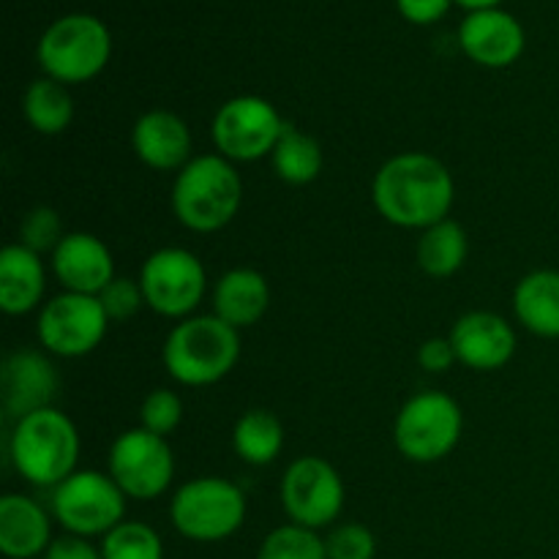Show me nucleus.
Masks as SVG:
<instances>
[{"label": "nucleus", "mask_w": 559, "mask_h": 559, "mask_svg": "<svg viewBox=\"0 0 559 559\" xmlns=\"http://www.w3.org/2000/svg\"><path fill=\"white\" fill-rule=\"evenodd\" d=\"M162 360L167 374L180 385H216L238 366L240 331L216 314L186 317L169 331Z\"/></svg>", "instance_id": "nucleus-2"}, {"label": "nucleus", "mask_w": 559, "mask_h": 559, "mask_svg": "<svg viewBox=\"0 0 559 559\" xmlns=\"http://www.w3.org/2000/svg\"><path fill=\"white\" fill-rule=\"evenodd\" d=\"M22 112L33 131L44 136H58L74 120V98L63 82L52 80V76H38L27 85Z\"/></svg>", "instance_id": "nucleus-23"}, {"label": "nucleus", "mask_w": 559, "mask_h": 559, "mask_svg": "<svg viewBox=\"0 0 559 559\" xmlns=\"http://www.w3.org/2000/svg\"><path fill=\"white\" fill-rule=\"evenodd\" d=\"M371 200L388 224L424 233L445 222L456 200V183L440 158L399 153L377 169Z\"/></svg>", "instance_id": "nucleus-1"}, {"label": "nucleus", "mask_w": 559, "mask_h": 559, "mask_svg": "<svg viewBox=\"0 0 559 559\" xmlns=\"http://www.w3.org/2000/svg\"><path fill=\"white\" fill-rule=\"evenodd\" d=\"M519 325L540 338H559V271H533L513 289Z\"/></svg>", "instance_id": "nucleus-22"}, {"label": "nucleus", "mask_w": 559, "mask_h": 559, "mask_svg": "<svg viewBox=\"0 0 559 559\" xmlns=\"http://www.w3.org/2000/svg\"><path fill=\"white\" fill-rule=\"evenodd\" d=\"M140 420L142 429L153 431L158 437H169L183 420V402L175 391H167V388H156L145 396L140 407Z\"/></svg>", "instance_id": "nucleus-30"}, {"label": "nucleus", "mask_w": 559, "mask_h": 559, "mask_svg": "<svg viewBox=\"0 0 559 559\" xmlns=\"http://www.w3.org/2000/svg\"><path fill=\"white\" fill-rule=\"evenodd\" d=\"M52 546V519L25 495L0 497V551L9 559H36Z\"/></svg>", "instance_id": "nucleus-19"}, {"label": "nucleus", "mask_w": 559, "mask_h": 559, "mask_svg": "<svg viewBox=\"0 0 559 559\" xmlns=\"http://www.w3.org/2000/svg\"><path fill=\"white\" fill-rule=\"evenodd\" d=\"M9 459L16 473L33 486L55 489L76 473L80 431L60 409L47 407L25 415L14 424L9 440Z\"/></svg>", "instance_id": "nucleus-4"}, {"label": "nucleus", "mask_w": 559, "mask_h": 559, "mask_svg": "<svg viewBox=\"0 0 559 559\" xmlns=\"http://www.w3.org/2000/svg\"><path fill=\"white\" fill-rule=\"evenodd\" d=\"M467 251L469 243L464 227L453 218H445V222L420 233L415 257H418V265L426 276L448 278L467 262Z\"/></svg>", "instance_id": "nucleus-25"}, {"label": "nucleus", "mask_w": 559, "mask_h": 559, "mask_svg": "<svg viewBox=\"0 0 559 559\" xmlns=\"http://www.w3.org/2000/svg\"><path fill=\"white\" fill-rule=\"evenodd\" d=\"M0 396L14 420L52 407L58 396V371L38 349H14L0 369Z\"/></svg>", "instance_id": "nucleus-15"}, {"label": "nucleus", "mask_w": 559, "mask_h": 559, "mask_svg": "<svg viewBox=\"0 0 559 559\" xmlns=\"http://www.w3.org/2000/svg\"><path fill=\"white\" fill-rule=\"evenodd\" d=\"M44 559H104V557H102V549H96L87 538H80V535H63V538L52 540V546H49Z\"/></svg>", "instance_id": "nucleus-35"}, {"label": "nucleus", "mask_w": 559, "mask_h": 559, "mask_svg": "<svg viewBox=\"0 0 559 559\" xmlns=\"http://www.w3.org/2000/svg\"><path fill=\"white\" fill-rule=\"evenodd\" d=\"M459 44L464 55L486 69H506L522 58L527 47L524 27L511 11L480 9L467 11V16L459 25Z\"/></svg>", "instance_id": "nucleus-14"}, {"label": "nucleus", "mask_w": 559, "mask_h": 559, "mask_svg": "<svg viewBox=\"0 0 559 559\" xmlns=\"http://www.w3.org/2000/svg\"><path fill=\"white\" fill-rule=\"evenodd\" d=\"M233 448L240 462L251 467H267L284 448V426L271 409H249L233 429Z\"/></svg>", "instance_id": "nucleus-24"}, {"label": "nucleus", "mask_w": 559, "mask_h": 559, "mask_svg": "<svg viewBox=\"0 0 559 559\" xmlns=\"http://www.w3.org/2000/svg\"><path fill=\"white\" fill-rule=\"evenodd\" d=\"M109 475L129 500H156L173 486L175 453L167 437L129 429L109 448Z\"/></svg>", "instance_id": "nucleus-11"}, {"label": "nucleus", "mask_w": 559, "mask_h": 559, "mask_svg": "<svg viewBox=\"0 0 559 559\" xmlns=\"http://www.w3.org/2000/svg\"><path fill=\"white\" fill-rule=\"evenodd\" d=\"M451 344L459 364L475 371H497L516 353V331L495 311H469L451 328Z\"/></svg>", "instance_id": "nucleus-16"}, {"label": "nucleus", "mask_w": 559, "mask_h": 559, "mask_svg": "<svg viewBox=\"0 0 559 559\" xmlns=\"http://www.w3.org/2000/svg\"><path fill=\"white\" fill-rule=\"evenodd\" d=\"M453 3H459L467 11H480V9H497L502 0H453Z\"/></svg>", "instance_id": "nucleus-36"}, {"label": "nucleus", "mask_w": 559, "mask_h": 559, "mask_svg": "<svg viewBox=\"0 0 559 559\" xmlns=\"http://www.w3.org/2000/svg\"><path fill=\"white\" fill-rule=\"evenodd\" d=\"M52 273L63 293L102 295L115 278L109 246L91 233H69L52 251Z\"/></svg>", "instance_id": "nucleus-17"}, {"label": "nucleus", "mask_w": 559, "mask_h": 559, "mask_svg": "<svg viewBox=\"0 0 559 559\" xmlns=\"http://www.w3.org/2000/svg\"><path fill=\"white\" fill-rule=\"evenodd\" d=\"M267 306H271V287L254 267H233L218 278L213 289V314L238 331L257 325L265 317Z\"/></svg>", "instance_id": "nucleus-21"}, {"label": "nucleus", "mask_w": 559, "mask_h": 559, "mask_svg": "<svg viewBox=\"0 0 559 559\" xmlns=\"http://www.w3.org/2000/svg\"><path fill=\"white\" fill-rule=\"evenodd\" d=\"M69 233H63V218L55 207L38 205L31 213H25L20 224V243L36 254H52L60 246V240Z\"/></svg>", "instance_id": "nucleus-29"}, {"label": "nucleus", "mask_w": 559, "mask_h": 559, "mask_svg": "<svg viewBox=\"0 0 559 559\" xmlns=\"http://www.w3.org/2000/svg\"><path fill=\"white\" fill-rule=\"evenodd\" d=\"M98 300H102L109 322L131 320V317H134L136 311L145 306V295H142L140 278H136V282H131V278H126V276H115L112 282L102 289Z\"/></svg>", "instance_id": "nucleus-32"}, {"label": "nucleus", "mask_w": 559, "mask_h": 559, "mask_svg": "<svg viewBox=\"0 0 559 559\" xmlns=\"http://www.w3.org/2000/svg\"><path fill=\"white\" fill-rule=\"evenodd\" d=\"M257 559H328L325 538H320L317 530L284 524L262 540Z\"/></svg>", "instance_id": "nucleus-28"}, {"label": "nucleus", "mask_w": 559, "mask_h": 559, "mask_svg": "<svg viewBox=\"0 0 559 559\" xmlns=\"http://www.w3.org/2000/svg\"><path fill=\"white\" fill-rule=\"evenodd\" d=\"M47 293V267L41 254L11 243L0 251V309L9 317L31 314Z\"/></svg>", "instance_id": "nucleus-20"}, {"label": "nucleus", "mask_w": 559, "mask_h": 559, "mask_svg": "<svg viewBox=\"0 0 559 559\" xmlns=\"http://www.w3.org/2000/svg\"><path fill=\"white\" fill-rule=\"evenodd\" d=\"M273 173L289 186H306L314 183L320 178L322 167H325V153L322 145L311 134L293 129L287 123L282 140H278L276 151L271 153Z\"/></svg>", "instance_id": "nucleus-26"}, {"label": "nucleus", "mask_w": 559, "mask_h": 559, "mask_svg": "<svg viewBox=\"0 0 559 559\" xmlns=\"http://www.w3.org/2000/svg\"><path fill=\"white\" fill-rule=\"evenodd\" d=\"M169 519L183 538L197 544H218L233 538L243 527L246 497L233 480L205 475L175 491L169 502Z\"/></svg>", "instance_id": "nucleus-6"}, {"label": "nucleus", "mask_w": 559, "mask_h": 559, "mask_svg": "<svg viewBox=\"0 0 559 559\" xmlns=\"http://www.w3.org/2000/svg\"><path fill=\"white\" fill-rule=\"evenodd\" d=\"M456 349H453L451 338H426L418 349L420 369L429 374H442L456 364Z\"/></svg>", "instance_id": "nucleus-33"}, {"label": "nucleus", "mask_w": 559, "mask_h": 559, "mask_svg": "<svg viewBox=\"0 0 559 559\" xmlns=\"http://www.w3.org/2000/svg\"><path fill=\"white\" fill-rule=\"evenodd\" d=\"M109 317L98 295L60 293L38 311L36 336L44 353L60 358H82L104 342Z\"/></svg>", "instance_id": "nucleus-12"}, {"label": "nucleus", "mask_w": 559, "mask_h": 559, "mask_svg": "<svg viewBox=\"0 0 559 559\" xmlns=\"http://www.w3.org/2000/svg\"><path fill=\"white\" fill-rule=\"evenodd\" d=\"M282 506L293 524L309 530L328 527L344 508L342 475L320 456L295 459L282 478Z\"/></svg>", "instance_id": "nucleus-13"}, {"label": "nucleus", "mask_w": 559, "mask_h": 559, "mask_svg": "<svg viewBox=\"0 0 559 559\" xmlns=\"http://www.w3.org/2000/svg\"><path fill=\"white\" fill-rule=\"evenodd\" d=\"M126 500L109 473L76 469L52 489V516L69 535L96 538L118 527L126 516Z\"/></svg>", "instance_id": "nucleus-8"}, {"label": "nucleus", "mask_w": 559, "mask_h": 559, "mask_svg": "<svg viewBox=\"0 0 559 559\" xmlns=\"http://www.w3.org/2000/svg\"><path fill=\"white\" fill-rule=\"evenodd\" d=\"M104 559H164L162 535L145 522H120L102 538Z\"/></svg>", "instance_id": "nucleus-27"}, {"label": "nucleus", "mask_w": 559, "mask_h": 559, "mask_svg": "<svg viewBox=\"0 0 559 559\" xmlns=\"http://www.w3.org/2000/svg\"><path fill=\"white\" fill-rule=\"evenodd\" d=\"M396 5L404 20L413 25H431L448 14L453 0H396Z\"/></svg>", "instance_id": "nucleus-34"}, {"label": "nucleus", "mask_w": 559, "mask_h": 559, "mask_svg": "<svg viewBox=\"0 0 559 559\" xmlns=\"http://www.w3.org/2000/svg\"><path fill=\"white\" fill-rule=\"evenodd\" d=\"M462 429L464 415L456 399L440 391H426L399 409L393 442L409 462L435 464L459 445Z\"/></svg>", "instance_id": "nucleus-7"}, {"label": "nucleus", "mask_w": 559, "mask_h": 559, "mask_svg": "<svg viewBox=\"0 0 559 559\" xmlns=\"http://www.w3.org/2000/svg\"><path fill=\"white\" fill-rule=\"evenodd\" d=\"M328 559H374L377 538L369 527L358 522L338 524L325 538Z\"/></svg>", "instance_id": "nucleus-31"}, {"label": "nucleus", "mask_w": 559, "mask_h": 559, "mask_svg": "<svg viewBox=\"0 0 559 559\" xmlns=\"http://www.w3.org/2000/svg\"><path fill=\"white\" fill-rule=\"evenodd\" d=\"M131 145L145 167L158 173H180L191 162V131L180 115L151 109L131 129Z\"/></svg>", "instance_id": "nucleus-18"}, {"label": "nucleus", "mask_w": 559, "mask_h": 559, "mask_svg": "<svg viewBox=\"0 0 559 559\" xmlns=\"http://www.w3.org/2000/svg\"><path fill=\"white\" fill-rule=\"evenodd\" d=\"M243 202V180L222 153H205L186 164L173 186V211L191 233H218Z\"/></svg>", "instance_id": "nucleus-3"}, {"label": "nucleus", "mask_w": 559, "mask_h": 559, "mask_svg": "<svg viewBox=\"0 0 559 559\" xmlns=\"http://www.w3.org/2000/svg\"><path fill=\"white\" fill-rule=\"evenodd\" d=\"M284 129L287 123L267 98L235 96L218 107L211 136L216 151L229 162H257L276 151Z\"/></svg>", "instance_id": "nucleus-10"}, {"label": "nucleus", "mask_w": 559, "mask_h": 559, "mask_svg": "<svg viewBox=\"0 0 559 559\" xmlns=\"http://www.w3.org/2000/svg\"><path fill=\"white\" fill-rule=\"evenodd\" d=\"M112 55V33L93 14H66L41 33L36 47L44 76L80 85L102 74Z\"/></svg>", "instance_id": "nucleus-5"}, {"label": "nucleus", "mask_w": 559, "mask_h": 559, "mask_svg": "<svg viewBox=\"0 0 559 559\" xmlns=\"http://www.w3.org/2000/svg\"><path fill=\"white\" fill-rule=\"evenodd\" d=\"M140 287L147 309L167 320H186L205 298L207 273L194 251L167 246L142 262Z\"/></svg>", "instance_id": "nucleus-9"}]
</instances>
